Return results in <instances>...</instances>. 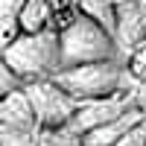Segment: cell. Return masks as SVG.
Instances as JSON below:
<instances>
[{"label": "cell", "instance_id": "1", "mask_svg": "<svg viewBox=\"0 0 146 146\" xmlns=\"http://www.w3.org/2000/svg\"><path fill=\"white\" fill-rule=\"evenodd\" d=\"M58 32V70L88 62H105V58H123L114 38L108 35L94 18L76 12L70 21H64Z\"/></svg>", "mask_w": 146, "mask_h": 146}, {"label": "cell", "instance_id": "2", "mask_svg": "<svg viewBox=\"0 0 146 146\" xmlns=\"http://www.w3.org/2000/svg\"><path fill=\"white\" fill-rule=\"evenodd\" d=\"M0 58L23 85L35 79H50L58 70V32H21L0 50Z\"/></svg>", "mask_w": 146, "mask_h": 146}, {"label": "cell", "instance_id": "3", "mask_svg": "<svg viewBox=\"0 0 146 146\" xmlns=\"http://www.w3.org/2000/svg\"><path fill=\"white\" fill-rule=\"evenodd\" d=\"M50 79L62 91H67L70 96H76V100H96V96L126 91L129 67H123L120 58H105V62H88V64L62 67Z\"/></svg>", "mask_w": 146, "mask_h": 146}, {"label": "cell", "instance_id": "4", "mask_svg": "<svg viewBox=\"0 0 146 146\" xmlns=\"http://www.w3.org/2000/svg\"><path fill=\"white\" fill-rule=\"evenodd\" d=\"M23 94L32 105L35 114V126L38 129H58L67 126V120L76 114V108L82 105V100L70 96L67 91H62L53 79H35L23 85Z\"/></svg>", "mask_w": 146, "mask_h": 146}, {"label": "cell", "instance_id": "5", "mask_svg": "<svg viewBox=\"0 0 146 146\" xmlns=\"http://www.w3.org/2000/svg\"><path fill=\"white\" fill-rule=\"evenodd\" d=\"M135 105V100L129 96V91H120V94H108V96H96V100H82V105L76 108V114L67 120V126L73 135H85V131H91L96 126L108 123V120H114L126 111V108Z\"/></svg>", "mask_w": 146, "mask_h": 146}, {"label": "cell", "instance_id": "6", "mask_svg": "<svg viewBox=\"0 0 146 146\" xmlns=\"http://www.w3.org/2000/svg\"><path fill=\"white\" fill-rule=\"evenodd\" d=\"M146 41V9L137 0H114V44L129 58Z\"/></svg>", "mask_w": 146, "mask_h": 146}, {"label": "cell", "instance_id": "7", "mask_svg": "<svg viewBox=\"0 0 146 146\" xmlns=\"http://www.w3.org/2000/svg\"><path fill=\"white\" fill-rule=\"evenodd\" d=\"M143 120H146V108L131 105V108H126L120 117L108 120V123L96 126V129H91V131H85V135L79 137V143H82V146H114L120 137H126L135 126H140Z\"/></svg>", "mask_w": 146, "mask_h": 146}, {"label": "cell", "instance_id": "8", "mask_svg": "<svg viewBox=\"0 0 146 146\" xmlns=\"http://www.w3.org/2000/svg\"><path fill=\"white\" fill-rule=\"evenodd\" d=\"M3 129H38L32 105L27 100V94H23V88L0 96V131Z\"/></svg>", "mask_w": 146, "mask_h": 146}, {"label": "cell", "instance_id": "9", "mask_svg": "<svg viewBox=\"0 0 146 146\" xmlns=\"http://www.w3.org/2000/svg\"><path fill=\"white\" fill-rule=\"evenodd\" d=\"M21 32H44V29H56L53 27V9L47 0H23L21 6Z\"/></svg>", "mask_w": 146, "mask_h": 146}, {"label": "cell", "instance_id": "10", "mask_svg": "<svg viewBox=\"0 0 146 146\" xmlns=\"http://www.w3.org/2000/svg\"><path fill=\"white\" fill-rule=\"evenodd\" d=\"M21 6L23 0H0V50L21 35V23H18Z\"/></svg>", "mask_w": 146, "mask_h": 146}, {"label": "cell", "instance_id": "11", "mask_svg": "<svg viewBox=\"0 0 146 146\" xmlns=\"http://www.w3.org/2000/svg\"><path fill=\"white\" fill-rule=\"evenodd\" d=\"M35 146H82V143H79V135H73L70 129L58 126V129H38Z\"/></svg>", "mask_w": 146, "mask_h": 146}, {"label": "cell", "instance_id": "12", "mask_svg": "<svg viewBox=\"0 0 146 146\" xmlns=\"http://www.w3.org/2000/svg\"><path fill=\"white\" fill-rule=\"evenodd\" d=\"M38 129H3L0 131V146H35Z\"/></svg>", "mask_w": 146, "mask_h": 146}, {"label": "cell", "instance_id": "13", "mask_svg": "<svg viewBox=\"0 0 146 146\" xmlns=\"http://www.w3.org/2000/svg\"><path fill=\"white\" fill-rule=\"evenodd\" d=\"M18 88H23V82L12 73V67L0 58V96H6V94H12V91H18Z\"/></svg>", "mask_w": 146, "mask_h": 146}, {"label": "cell", "instance_id": "14", "mask_svg": "<svg viewBox=\"0 0 146 146\" xmlns=\"http://www.w3.org/2000/svg\"><path fill=\"white\" fill-rule=\"evenodd\" d=\"M114 146H146V120H143L140 126H135L126 137H120Z\"/></svg>", "mask_w": 146, "mask_h": 146}]
</instances>
